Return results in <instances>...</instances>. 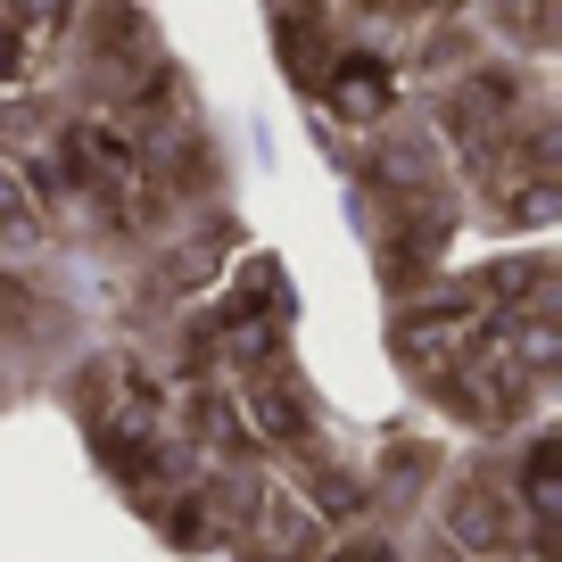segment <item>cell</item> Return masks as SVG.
Listing matches in <instances>:
<instances>
[{
	"instance_id": "1",
	"label": "cell",
	"mask_w": 562,
	"mask_h": 562,
	"mask_svg": "<svg viewBox=\"0 0 562 562\" xmlns=\"http://www.w3.org/2000/svg\"><path fill=\"white\" fill-rule=\"evenodd\" d=\"M339 562H389V546H348Z\"/></svg>"
}]
</instances>
